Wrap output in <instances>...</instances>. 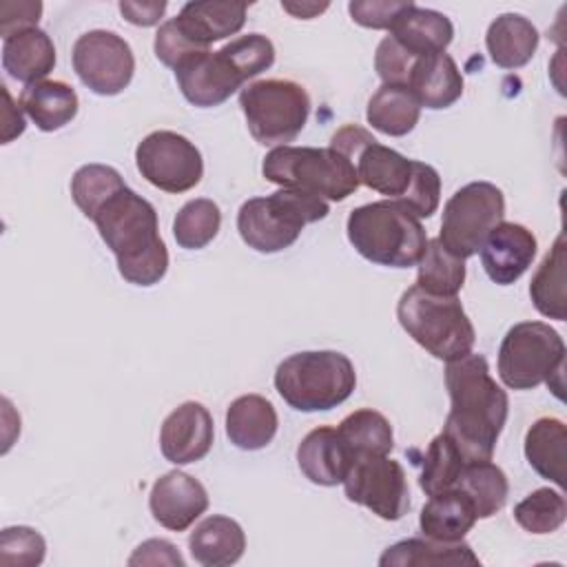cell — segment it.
<instances>
[{"label": "cell", "mask_w": 567, "mask_h": 567, "mask_svg": "<svg viewBox=\"0 0 567 567\" xmlns=\"http://www.w3.org/2000/svg\"><path fill=\"white\" fill-rule=\"evenodd\" d=\"M445 388L450 412L443 434L456 443L465 461H489L507 421L509 399L492 379L487 359L470 352L447 361Z\"/></svg>", "instance_id": "cell-1"}, {"label": "cell", "mask_w": 567, "mask_h": 567, "mask_svg": "<svg viewBox=\"0 0 567 567\" xmlns=\"http://www.w3.org/2000/svg\"><path fill=\"white\" fill-rule=\"evenodd\" d=\"M91 221L128 284L153 286L164 279L168 250L159 237L155 206L148 199L124 186L97 208Z\"/></svg>", "instance_id": "cell-2"}, {"label": "cell", "mask_w": 567, "mask_h": 567, "mask_svg": "<svg viewBox=\"0 0 567 567\" xmlns=\"http://www.w3.org/2000/svg\"><path fill=\"white\" fill-rule=\"evenodd\" d=\"M346 233L348 241L363 259L388 268L416 266L427 246L421 221L394 199L352 208Z\"/></svg>", "instance_id": "cell-3"}, {"label": "cell", "mask_w": 567, "mask_h": 567, "mask_svg": "<svg viewBox=\"0 0 567 567\" xmlns=\"http://www.w3.org/2000/svg\"><path fill=\"white\" fill-rule=\"evenodd\" d=\"M357 385L352 361L334 350H308L286 357L275 370V390L299 412H326L341 405Z\"/></svg>", "instance_id": "cell-4"}, {"label": "cell", "mask_w": 567, "mask_h": 567, "mask_svg": "<svg viewBox=\"0 0 567 567\" xmlns=\"http://www.w3.org/2000/svg\"><path fill=\"white\" fill-rule=\"evenodd\" d=\"M330 206L326 199L281 188L268 197H252L239 206L237 230L244 244L257 252L272 255L290 248L306 224L328 217Z\"/></svg>", "instance_id": "cell-5"}, {"label": "cell", "mask_w": 567, "mask_h": 567, "mask_svg": "<svg viewBox=\"0 0 567 567\" xmlns=\"http://www.w3.org/2000/svg\"><path fill=\"white\" fill-rule=\"evenodd\" d=\"M396 319L408 337L445 363L470 354L476 341L474 326L458 297L430 295L416 284L401 295Z\"/></svg>", "instance_id": "cell-6"}, {"label": "cell", "mask_w": 567, "mask_h": 567, "mask_svg": "<svg viewBox=\"0 0 567 567\" xmlns=\"http://www.w3.org/2000/svg\"><path fill=\"white\" fill-rule=\"evenodd\" d=\"M261 175L281 188L312 193L326 202H343L359 188L354 162L330 146H277L264 157Z\"/></svg>", "instance_id": "cell-7"}, {"label": "cell", "mask_w": 567, "mask_h": 567, "mask_svg": "<svg viewBox=\"0 0 567 567\" xmlns=\"http://www.w3.org/2000/svg\"><path fill=\"white\" fill-rule=\"evenodd\" d=\"M239 106L250 135L261 146H288L310 115L308 91L292 80H257L241 89Z\"/></svg>", "instance_id": "cell-8"}, {"label": "cell", "mask_w": 567, "mask_h": 567, "mask_svg": "<svg viewBox=\"0 0 567 567\" xmlns=\"http://www.w3.org/2000/svg\"><path fill=\"white\" fill-rule=\"evenodd\" d=\"M565 341L543 321L512 326L498 348V377L509 390H534L551 379H563Z\"/></svg>", "instance_id": "cell-9"}, {"label": "cell", "mask_w": 567, "mask_h": 567, "mask_svg": "<svg viewBox=\"0 0 567 567\" xmlns=\"http://www.w3.org/2000/svg\"><path fill=\"white\" fill-rule=\"evenodd\" d=\"M503 190L489 182H470L445 202L439 241L452 255L467 259L478 252L489 230L503 221Z\"/></svg>", "instance_id": "cell-10"}, {"label": "cell", "mask_w": 567, "mask_h": 567, "mask_svg": "<svg viewBox=\"0 0 567 567\" xmlns=\"http://www.w3.org/2000/svg\"><path fill=\"white\" fill-rule=\"evenodd\" d=\"M142 177L164 193H186L202 182L204 159L199 148L175 131H153L135 148Z\"/></svg>", "instance_id": "cell-11"}, {"label": "cell", "mask_w": 567, "mask_h": 567, "mask_svg": "<svg viewBox=\"0 0 567 567\" xmlns=\"http://www.w3.org/2000/svg\"><path fill=\"white\" fill-rule=\"evenodd\" d=\"M71 60L80 82L104 97L122 93L135 73V55L128 42L106 29L82 33L73 44Z\"/></svg>", "instance_id": "cell-12"}, {"label": "cell", "mask_w": 567, "mask_h": 567, "mask_svg": "<svg viewBox=\"0 0 567 567\" xmlns=\"http://www.w3.org/2000/svg\"><path fill=\"white\" fill-rule=\"evenodd\" d=\"M343 492L350 503L368 507L383 520H399L410 509L405 470L388 456L354 458L343 478Z\"/></svg>", "instance_id": "cell-13"}, {"label": "cell", "mask_w": 567, "mask_h": 567, "mask_svg": "<svg viewBox=\"0 0 567 567\" xmlns=\"http://www.w3.org/2000/svg\"><path fill=\"white\" fill-rule=\"evenodd\" d=\"M173 71L182 95L199 109L224 104L246 82L224 49L190 53Z\"/></svg>", "instance_id": "cell-14"}, {"label": "cell", "mask_w": 567, "mask_h": 567, "mask_svg": "<svg viewBox=\"0 0 567 567\" xmlns=\"http://www.w3.org/2000/svg\"><path fill=\"white\" fill-rule=\"evenodd\" d=\"M213 439L215 425L210 412L197 401H186L164 419L159 450L173 465H188L210 452Z\"/></svg>", "instance_id": "cell-15"}, {"label": "cell", "mask_w": 567, "mask_h": 567, "mask_svg": "<svg viewBox=\"0 0 567 567\" xmlns=\"http://www.w3.org/2000/svg\"><path fill=\"white\" fill-rule=\"evenodd\" d=\"M536 248L538 241L527 226L501 221L489 230L478 252L487 277L498 286H509L527 272L536 257Z\"/></svg>", "instance_id": "cell-16"}, {"label": "cell", "mask_w": 567, "mask_h": 567, "mask_svg": "<svg viewBox=\"0 0 567 567\" xmlns=\"http://www.w3.org/2000/svg\"><path fill=\"white\" fill-rule=\"evenodd\" d=\"M148 509L162 527L184 532L208 509V492L190 474L173 470L153 483Z\"/></svg>", "instance_id": "cell-17"}, {"label": "cell", "mask_w": 567, "mask_h": 567, "mask_svg": "<svg viewBox=\"0 0 567 567\" xmlns=\"http://www.w3.org/2000/svg\"><path fill=\"white\" fill-rule=\"evenodd\" d=\"M246 2L195 0L186 2L173 20L186 40L199 49H208V44L239 33L246 22Z\"/></svg>", "instance_id": "cell-18"}, {"label": "cell", "mask_w": 567, "mask_h": 567, "mask_svg": "<svg viewBox=\"0 0 567 567\" xmlns=\"http://www.w3.org/2000/svg\"><path fill=\"white\" fill-rule=\"evenodd\" d=\"M297 465L310 483L332 487L343 483L352 456L337 427L319 425L301 439L297 447Z\"/></svg>", "instance_id": "cell-19"}, {"label": "cell", "mask_w": 567, "mask_h": 567, "mask_svg": "<svg viewBox=\"0 0 567 567\" xmlns=\"http://www.w3.org/2000/svg\"><path fill=\"white\" fill-rule=\"evenodd\" d=\"M405 86L425 109L441 111L463 95V75L445 51L419 55L410 69Z\"/></svg>", "instance_id": "cell-20"}, {"label": "cell", "mask_w": 567, "mask_h": 567, "mask_svg": "<svg viewBox=\"0 0 567 567\" xmlns=\"http://www.w3.org/2000/svg\"><path fill=\"white\" fill-rule=\"evenodd\" d=\"M354 166L359 184L399 202L412 184L416 159H408L399 151L374 140L357 155Z\"/></svg>", "instance_id": "cell-21"}, {"label": "cell", "mask_w": 567, "mask_h": 567, "mask_svg": "<svg viewBox=\"0 0 567 567\" xmlns=\"http://www.w3.org/2000/svg\"><path fill=\"white\" fill-rule=\"evenodd\" d=\"M279 427L275 405L261 394H241L226 410V436L239 450L266 447Z\"/></svg>", "instance_id": "cell-22"}, {"label": "cell", "mask_w": 567, "mask_h": 567, "mask_svg": "<svg viewBox=\"0 0 567 567\" xmlns=\"http://www.w3.org/2000/svg\"><path fill=\"white\" fill-rule=\"evenodd\" d=\"M55 66V47L47 31L33 27L2 42V69L22 84L42 82Z\"/></svg>", "instance_id": "cell-23"}, {"label": "cell", "mask_w": 567, "mask_h": 567, "mask_svg": "<svg viewBox=\"0 0 567 567\" xmlns=\"http://www.w3.org/2000/svg\"><path fill=\"white\" fill-rule=\"evenodd\" d=\"M188 549L193 560L204 567H228L244 556L246 534L237 520L213 514L195 525L188 536Z\"/></svg>", "instance_id": "cell-24"}, {"label": "cell", "mask_w": 567, "mask_h": 567, "mask_svg": "<svg viewBox=\"0 0 567 567\" xmlns=\"http://www.w3.org/2000/svg\"><path fill=\"white\" fill-rule=\"evenodd\" d=\"M476 520L478 516L470 496L452 487L427 498L419 516V527L425 538L454 543L463 540Z\"/></svg>", "instance_id": "cell-25"}, {"label": "cell", "mask_w": 567, "mask_h": 567, "mask_svg": "<svg viewBox=\"0 0 567 567\" xmlns=\"http://www.w3.org/2000/svg\"><path fill=\"white\" fill-rule=\"evenodd\" d=\"M381 567H461L481 565L478 556L463 540L441 543L432 538H405L390 545L381 558Z\"/></svg>", "instance_id": "cell-26"}, {"label": "cell", "mask_w": 567, "mask_h": 567, "mask_svg": "<svg viewBox=\"0 0 567 567\" xmlns=\"http://www.w3.org/2000/svg\"><path fill=\"white\" fill-rule=\"evenodd\" d=\"M538 40V29L520 13L498 16L485 33L487 53L492 62L501 69L525 66L534 58Z\"/></svg>", "instance_id": "cell-27"}, {"label": "cell", "mask_w": 567, "mask_h": 567, "mask_svg": "<svg viewBox=\"0 0 567 567\" xmlns=\"http://www.w3.org/2000/svg\"><path fill=\"white\" fill-rule=\"evenodd\" d=\"M390 35L410 53L427 55L441 53L454 38V27L447 16L416 7L414 2L394 20Z\"/></svg>", "instance_id": "cell-28"}, {"label": "cell", "mask_w": 567, "mask_h": 567, "mask_svg": "<svg viewBox=\"0 0 567 567\" xmlns=\"http://www.w3.org/2000/svg\"><path fill=\"white\" fill-rule=\"evenodd\" d=\"M18 106L44 131H58L78 115V93L62 80H42L22 89Z\"/></svg>", "instance_id": "cell-29"}, {"label": "cell", "mask_w": 567, "mask_h": 567, "mask_svg": "<svg viewBox=\"0 0 567 567\" xmlns=\"http://www.w3.org/2000/svg\"><path fill=\"white\" fill-rule=\"evenodd\" d=\"M565 266H567V241H565V233H560L554 246L547 250V255L538 264L529 284V297L534 308L543 317H549L556 321L567 319Z\"/></svg>", "instance_id": "cell-30"}, {"label": "cell", "mask_w": 567, "mask_h": 567, "mask_svg": "<svg viewBox=\"0 0 567 567\" xmlns=\"http://www.w3.org/2000/svg\"><path fill=\"white\" fill-rule=\"evenodd\" d=\"M565 450L567 430L560 419H536L525 434V458L536 474L565 487Z\"/></svg>", "instance_id": "cell-31"}, {"label": "cell", "mask_w": 567, "mask_h": 567, "mask_svg": "<svg viewBox=\"0 0 567 567\" xmlns=\"http://www.w3.org/2000/svg\"><path fill=\"white\" fill-rule=\"evenodd\" d=\"M365 117L368 124H372V128H377L379 133L403 137L416 126L421 117V104L408 86L381 84L377 93L368 100Z\"/></svg>", "instance_id": "cell-32"}, {"label": "cell", "mask_w": 567, "mask_h": 567, "mask_svg": "<svg viewBox=\"0 0 567 567\" xmlns=\"http://www.w3.org/2000/svg\"><path fill=\"white\" fill-rule=\"evenodd\" d=\"M337 432L343 439L352 461L361 456H388L394 447L390 421L372 408L354 410L348 414L339 423Z\"/></svg>", "instance_id": "cell-33"}, {"label": "cell", "mask_w": 567, "mask_h": 567, "mask_svg": "<svg viewBox=\"0 0 567 567\" xmlns=\"http://www.w3.org/2000/svg\"><path fill=\"white\" fill-rule=\"evenodd\" d=\"M454 487L470 496L478 518H489L501 512L509 492L505 472L492 463V458L465 463Z\"/></svg>", "instance_id": "cell-34"}, {"label": "cell", "mask_w": 567, "mask_h": 567, "mask_svg": "<svg viewBox=\"0 0 567 567\" xmlns=\"http://www.w3.org/2000/svg\"><path fill=\"white\" fill-rule=\"evenodd\" d=\"M416 266V286L430 295L456 297L465 284V259L445 250L439 237L427 239Z\"/></svg>", "instance_id": "cell-35"}, {"label": "cell", "mask_w": 567, "mask_h": 567, "mask_svg": "<svg viewBox=\"0 0 567 567\" xmlns=\"http://www.w3.org/2000/svg\"><path fill=\"white\" fill-rule=\"evenodd\" d=\"M465 463H470V461H465V456L461 454L456 443L443 432L436 434L423 454L419 487L427 496L452 489L456 485Z\"/></svg>", "instance_id": "cell-36"}, {"label": "cell", "mask_w": 567, "mask_h": 567, "mask_svg": "<svg viewBox=\"0 0 567 567\" xmlns=\"http://www.w3.org/2000/svg\"><path fill=\"white\" fill-rule=\"evenodd\" d=\"M221 226L219 206L213 199L197 197L186 202L173 219V237L177 246L186 250H199L208 246Z\"/></svg>", "instance_id": "cell-37"}, {"label": "cell", "mask_w": 567, "mask_h": 567, "mask_svg": "<svg viewBox=\"0 0 567 567\" xmlns=\"http://www.w3.org/2000/svg\"><path fill=\"white\" fill-rule=\"evenodd\" d=\"M126 184L122 175L106 164H84L71 177V197L84 217H93L97 208Z\"/></svg>", "instance_id": "cell-38"}, {"label": "cell", "mask_w": 567, "mask_h": 567, "mask_svg": "<svg viewBox=\"0 0 567 567\" xmlns=\"http://www.w3.org/2000/svg\"><path fill=\"white\" fill-rule=\"evenodd\" d=\"M567 503L560 489L538 487L514 507V520L529 534H551L563 527Z\"/></svg>", "instance_id": "cell-39"}, {"label": "cell", "mask_w": 567, "mask_h": 567, "mask_svg": "<svg viewBox=\"0 0 567 567\" xmlns=\"http://www.w3.org/2000/svg\"><path fill=\"white\" fill-rule=\"evenodd\" d=\"M47 543L42 534L27 525L4 527L0 534V565L33 567L44 560Z\"/></svg>", "instance_id": "cell-40"}, {"label": "cell", "mask_w": 567, "mask_h": 567, "mask_svg": "<svg viewBox=\"0 0 567 567\" xmlns=\"http://www.w3.org/2000/svg\"><path fill=\"white\" fill-rule=\"evenodd\" d=\"M233 64L239 69V73L246 78V82L261 71L270 69L275 62V47L272 42L261 33H248L230 40L221 47Z\"/></svg>", "instance_id": "cell-41"}, {"label": "cell", "mask_w": 567, "mask_h": 567, "mask_svg": "<svg viewBox=\"0 0 567 567\" xmlns=\"http://www.w3.org/2000/svg\"><path fill=\"white\" fill-rule=\"evenodd\" d=\"M441 202V175L434 166L425 162H416L414 177L408 193L396 202L416 219H427L436 213Z\"/></svg>", "instance_id": "cell-42"}, {"label": "cell", "mask_w": 567, "mask_h": 567, "mask_svg": "<svg viewBox=\"0 0 567 567\" xmlns=\"http://www.w3.org/2000/svg\"><path fill=\"white\" fill-rule=\"evenodd\" d=\"M419 55L403 49L392 35H385L374 53V71L383 80V84H401L405 86L410 69Z\"/></svg>", "instance_id": "cell-43"}, {"label": "cell", "mask_w": 567, "mask_h": 567, "mask_svg": "<svg viewBox=\"0 0 567 567\" xmlns=\"http://www.w3.org/2000/svg\"><path fill=\"white\" fill-rule=\"evenodd\" d=\"M412 4V0H352L350 18L365 29H388Z\"/></svg>", "instance_id": "cell-44"}, {"label": "cell", "mask_w": 567, "mask_h": 567, "mask_svg": "<svg viewBox=\"0 0 567 567\" xmlns=\"http://www.w3.org/2000/svg\"><path fill=\"white\" fill-rule=\"evenodd\" d=\"M153 51H155V58L175 69L184 58H188L190 53H197V51H206V49H199L195 47L190 40L184 38V33L177 29L175 20H166L157 33H155V42H153Z\"/></svg>", "instance_id": "cell-45"}, {"label": "cell", "mask_w": 567, "mask_h": 567, "mask_svg": "<svg viewBox=\"0 0 567 567\" xmlns=\"http://www.w3.org/2000/svg\"><path fill=\"white\" fill-rule=\"evenodd\" d=\"M42 16V2L38 0H18V2H2L0 4V33L2 40L11 33L38 27Z\"/></svg>", "instance_id": "cell-46"}, {"label": "cell", "mask_w": 567, "mask_h": 567, "mask_svg": "<svg viewBox=\"0 0 567 567\" xmlns=\"http://www.w3.org/2000/svg\"><path fill=\"white\" fill-rule=\"evenodd\" d=\"M128 565H177L184 567V558L177 547L164 538H151L135 547Z\"/></svg>", "instance_id": "cell-47"}, {"label": "cell", "mask_w": 567, "mask_h": 567, "mask_svg": "<svg viewBox=\"0 0 567 567\" xmlns=\"http://www.w3.org/2000/svg\"><path fill=\"white\" fill-rule=\"evenodd\" d=\"M374 137L370 131H365L363 126H357V124H346L341 126L332 140H330V148L339 151L341 155H346L348 159L357 162V155L368 146L372 144Z\"/></svg>", "instance_id": "cell-48"}, {"label": "cell", "mask_w": 567, "mask_h": 567, "mask_svg": "<svg viewBox=\"0 0 567 567\" xmlns=\"http://www.w3.org/2000/svg\"><path fill=\"white\" fill-rule=\"evenodd\" d=\"M120 11L124 16L126 22L135 24V27H153L159 22V18L166 11V2H131V0H122L120 2Z\"/></svg>", "instance_id": "cell-49"}, {"label": "cell", "mask_w": 567, "mask_h": 567, "mask_svg": "<svg viewBox=\"0 0 567 567\" xmlns=\"http://www.w3.org/2000/svg\"><path fill=\"white\" fill-rule=\"evenodd\" d=\"M4 95V124H2V144H9L13 137L24 133V115L20 106H13V100L7 86H0Z\"/></svg>", "instance_id": "cell-50"}, {"label": "cell", "mask_w": 567, "mask_h": 567, "mask_svg": "<svg viewBox=\"0 0 567 567\" xmlns=\"http://www.w3.org/2000/svg\"><path fill=\"white\" fill-rule=\"evenodd\" d=\"M281 7L292 13L295 18H301V20H310L315 18L317 13L326 11L328 9V2H281Z\"/></svg>", "instance_id": "cell-51"}]
</instances>
